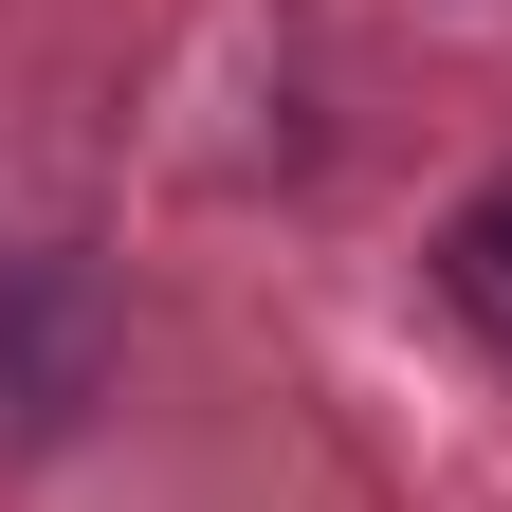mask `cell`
Listing matches in <instances>:
<instances>
[{"mask_svg": "<svg viewBox=\"0 0 512 512\" xmlns=\"http://www.w3.org/2000/svg\"><path fill=\"white\" fill-rule=\"evenodd\" d=\"M439 311H458V330H476V348L512 366V165L476 183L458 220H439Z\"/></svg>", "mask_w": 512, "mask_h": 512, "instance_id": "cell-1", "label": "cell"}]
</instances>
